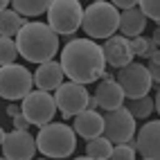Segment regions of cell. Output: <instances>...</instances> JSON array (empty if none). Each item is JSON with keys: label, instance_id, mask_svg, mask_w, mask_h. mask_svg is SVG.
<instances>
[{"label": "cell", "instance_id": "1f68e13d", "mask_svg": "<svg viewBox=\"0 0 160 160\" xmlns=\"http://www.w3.org/2000/svg\"><path fill=\"white\" fill-rule=\"evenodd\" d=\"M153 106H156V111L160 113V88H158V95H156V99H153Z\"/></svg>", "mask_w": 160, "mask_h": 160}, {"label": "cell", "instance_id": "836d02e7", "mask_svg": "<svg viewBox=\"0 0 160 160\" xmlns=\"http://www.w3.org/2000/svg\"><path fill=\"white\" fill-rule=\"evenodd\" d=\"M5 135H7V133L2 131V126H0V147H2V142H5Z\"/></svg>", "mask_w": 160, "mask_h": 160}, {"label": "cell", "instance_id": "cb8c5ba5", "mask_svg": "<svg viewBox=\"0 0 160 160\" xmlns=\"http://www.w3.org/2000/svg\"><path fill=\"white\" fill-rule=\"evenodd\" d=\"M108 160H135L133 140L131 142H124V144H115L113 151H111V156H108Z\"/></svg>", "mask_w": 160, "mask_h": 160}, {"label": "cell", "instance_id": "d590c367", "mask_svg": "<svg viewBox=\"0 0 160 160\" xmlns=\"http://www.w3.org/2000/svg\"><path fill=\"white\" fill-rule=\"evenodd\" d=\"M32 160H34V158H32ZM36 160H57V158H36Z\"/></svg>", "mask_w": 160, "mask_h": 160}, {"label": "cell", "instance_id": "4316f807", "mask_svg": "<svg viewBox=\"0 0 160 160\" xmlns=\"http://www.w3.org/2000/svg\"><path fill=\"white\" fill-rule=\"evenodd\" d=\"M12 120H14V129H18V131H27L29 129V120H27V117L23 115V113H18L16 117H12Z\"/></svg>", "mask_w": 160, "mask_h": 160}, {"label": "cell", "instance_id": "e575fe53", "mask_svg": "<svg viewBox=\"0 0 160 160\" xmlns=\"http://www.w3.org/2000/svg\"><path fill=\"white\" fill-rule=\"evenodd\" d=\"M74 160H92V158H88V156H79V158H74Z\"/></svg>", "mask_w": 160, "mask_h": 160}, {"label": "cell", "instance_id": "5bb4252c", "mask_svg": "<svg viewBox=\"0 0 160 160\" xmlns=\"http://www.w3.org/2000/svg\"><path fill=\"white\" fill-rule=\"evenodd\" d=\"M34 77V83H36V88L38 90H57L61 83H63V68H61V63L59 61H45V63H38V68L36 72L32 74Z\"/></svg>", "mask_w": 160, "mask_h": 160}, {"label": "cell", "instance_id": "74e56055", "mask_svg": "<svg viewBox=\"0 0 160 160\" xmlns=\"http://www.w3.org/2000/svg\"><path fill=\"white\" fill-rule=\"evenodd\" d=\"M95 2H102V0H95Z\"/></svg>", "mask_w": 160, "mask_h": 160}, {"label": "cell", "instance_id": "8fae6325", "mask_svg": "<svg viewBox=\"0 0 160 160\" xmlns=\"http://www.w3.org/2000/svg\"><path fill=\"white\" fill-rule=\"evenodd\" d=\"M2 156L7 160H32L36 156V138L32 135L29 131L14 129L12 133L5 135Z\"/></svg>", "mask_w": 160, "mask_h": 160}, {"label": "cell", "instance_id": "83f0119b", "mask_svg": "<svg viewBox=\"0 0 160 160\" xmlns=\"http://www.w3.org/2000/svg\"><path fill=\"white\" fill-rule=\"evenodd\" d=\"M113 5L117 9H131V7H138V0H113Z\"/></svg>", "mask_w": 160, "mask_h": 160}, {"label": "cell", "instance_id": "603a6c76", "mask_svg": "<svg viewBox=\"0 0 160 160\" xmlns=\"http://www.w3.org/2000/svg\"><path fill=\"white\" fill-rule=\"evenodd\" d=\"M18 57V48L16 41L12 36H0V66H7V63H14Z\"/></svg>", "mask_w": 160, "mask_h": 160}, {"label": "cell", "instance_id": "7a4b0ae2", "mask_svg": "<svg viewBox=\"0 0 160 160\" xmlns=\"http://www.w3.org/2000/svg\"><path fill=\"white\" fill-rule=\"evenodd\" d=\"M16 48L18 54L29 63H45L52 61L59 52V34L48 23H27L18 29L16 34Z\"/></svg>", "mask_w": 160, "mask_h": 160}, {"label": "cell", "instance_id": "9c48e42d", "mask_svg": "<svg viewBox=\"0 0 160 160\" xmlns=\"http://www.w3.org/2000/svg\"><path fill=\"white\" fill-rule=\"evenodd\" d=\"M88 99H90V92L86 90L83 83H77V81H63L54 90L57 108L61 111V115L66 117V120L79 115L81 111H86L88 108Z\"/></svg>", "mask_w": 160, "mask_h": 160}, {"label": "cell", "instance_id": "4fadbf2b", "mask_svg": "<svg viewBox=\"0 0 160 160\" xmlns=\"http://www.w3.org/2000/svg\"><path fill=\"white\" fill-rule=\"evenodd\" d=\"M104 50V59L108 66L113 68H124L126 63L133 61V50H131V41L126 36H108L106 43L102 45Z\"/></svg>", "mask_w": 160, "mask_h": 160}, {"label": "cell", "instance_id": "30bf717a", "mask_svg": "<svg viewBox=\"0 0 160 160\" xmlns=\"http://www.w3.org/2000/svg\"><path fill=\"white\" fill-rule=\"evenodd\" d=\"M117 83L122 86L124 95L129 99H138V97H144V95H149V90H151V74H149L147 66L144 63H126L124 68H120V72H117Z\"/></svg>", "mask_w": 160, "mask_h": 160}, {"label": "cell", "instance_id": "ffe728a7", "mask_svg": "<svg viewBox=\"0 0 160 160\" xmlns=\"http://www.w3.org/2000/svg\"><path fill=\"white\" fill-rule=\"evenodd\" d=\"M111 151H113V142L106 140L104 135L92 138V140H88V144H86V156L92 158V160H108Z\"/></svg>", "mask_w": 160, "mask_h": 160}, {"label": "cell", "instance_id": "f35d334b", "mask_svg": "<svg viewBox=\"0 0 160 160\" xmlns=\"http://www.w3.org/2000/svg\"><path fill=\"white\" fill-rule=\"evenodd\" d=\"M142 160H149V158H142Z\"/></svg>", "mask_w": 160, "mask_h": 160}, {"label": "cell", "instance_id": "d4e9b609", "mask_svg": "<svg viewBox=\"0 0 160 160\" xmlns=\"http://www.w3.org/2000/svg\"><path fill=\"white\" fill-rule=\"evenodd\" d=\"M138 7L142 9V14L147 18L160 23V0H138Z\"/></svg>", "mask_w": 160, "mask_h": 160}, {"label": "cell", "instance_id": "484cf974", "mask_svg": "<svg viewBox=\"0 0 160 160\" xmlns=\"http://www.w3.org/2000/svg\"><path fill=\"white\" fill-rule=\"evenodd\" d=\"M147 70L151 74V81L160 83V50H156L151 57H149V63H147Z\"/></svg>", "mask_w": 160, "mask_h": 160}, {"label": "cell", "instance_id": "5b68a950", "mask_svg": "<svg viewBox=\"0 0 160 160\" xmlns=\"http://www.w3.org/2000/svg\"><path fill=\"white\" fill-rule=\"evenodd\" d=\"M45 14H48V25L59 36H70L81 27L83 7L79 0H52Z\"/></svg>", "mask_w": 160, "mask_h": 160}, {"label": "cell", "instance_id": "d6986e66", "mask_svg": "<svg viewBox=\"0 0 160 160\" xmlns=\"http://www.w3.org/2000/svg\"><path fill=\"white\" fill-rule=\"evenodd\" d=\"M52 5V0H12L14 12L20 16H41L48 12V7Z\"/></svg>", "mask_w": 160, "mask_h": 160}, {"label": "cell", "instance_id": "44dd1931", "mask_svg": "<svg viewBox=\"0 0 160 160\" xmlns=\"http://www.w3.org/2000/svg\"><path fill=\"white\" fill-rule=\"evenodd\" d=\"M129 111H131V115L135 117V120H147V117L156 111V106H153V99H149L147 95H144V97L131 99V104H129Z\"/></svg>", "mask_w": 160, "mask_h": 160}, {"label": "cell", "instance_id": "f546056e", "mask_svg": "<svg viewBox=\"0 0 160 160\" xmlns=\"http://www.w3.org/2000/svg\"><path fill=\"white\" fill-rule=\"evenodd\" d=\"M151 38H153V43H156V45L160 48V25L156 27V32H153V36H151Z\"/></svg>", "mask_w": 160, "mask_h": 160}, {"label": "cell", "instance_id": "277c9868", "mask_svg": "<svg viewBox=\"0 0 160 160\" xmlns=\"http://www.w3.org/2000/svg\"><path fill=\"white\" fill-rule=\"evenodd\" d=\"M81 27L90 38H108L120 27V12L115 5H108L106 0L92 2L83 9Z\"/></svg>", "mask_w": 160, "mask_h": 160}, {"label": "cell", "instance_id": "d6a6232c", "mask_svg": "<svg viewBox=\"0 0 160 160\" xmlns=\"http://www.w3.org/2000/svg\"><path fill=\"white\" fill-rule=\"evenodd\" d=\"M9 5H12V0H0V12H2V9H7Z\"/></svg>", "mask_w": 160, "mask_h": 160}, {"label": "cell", "instance_id": "8992f818", "mask_svg": "<svg viewBox=\"0 0 160 160\" xmlns=\"http://www.w3.org/2000/svg\"><path fill=\"white\" fill-rule=\"evenodd\" d=\"M32 86H34V77L25 66H18V63L0 66V97L2 99H23L32 90Z\"/></svg>", "mask_w": 160, "mask_h": 160}, {"label": "cell", "instance_id": "7402d4cb", "mask_svg": "<svg viewBox=\"0 0 160 160\" xmlns=\"http://www.w3.org/2000/svg\"><path fill=\"white\" fill-rule=\"evenodd\" d=\"M131 50H133V57H144V59H149V57L158 50V45L153 43V38L133 36V38H131Z\"/></svg>", "mask_w": 160, "mask_h": 160}, {"label": "cell", "instance_id": "4dcf8cb0", "mask_svg": "<svg viewBox=\"0 0 160 160\" xmlns=\"http://www.w3.org/2000/svg\"><path fill=\"white\" fill-rule=\"evenodd\" d=\"M88 108H92V111H97V108H99V104H97V99H95V97L88 99Z\"/></svg>", "mask_w": 160, "mask_h": 160}, {"label": "cell", "instance_id": "2e32d148", "mask_svg": "<svg viewBox=\"0 0 160 160\" xmlns=\"http://www.w3.org/2000/svg\"><path fill=\"white\" fill-rule=\"evenodd\" d=\"M92 97L97 99L99 108H104V111H113V108H120V106H124L126 95H124L122 86H120L115 79H106V81L102 79V83L97 86V90H95Z\"/></svg>", "mask_w": 160, "mask_h": 160}, {"label": "cell", "instance_id": "ac0fdd59", "mask_svg": "<svg viewBox=\"0 0 160 160\" xmlns=\"http://www.w3.org/2000/svg\"><path fill=\"white\" fill-rule=\"evenodd\" d=\"M27 20L14 9H2L0 12V36H16L18 29L23 27Z\"/></svg>", "mask_w": 160, "mask_h": 160}, {"label": "cell", "instance_id": "9a60e30c", "mask_svg": "<svg viewBox=\"0 0 160 160\" xmlns=\"http://www.w3.org/2000/svg\"><path fill=\"white\" fill-rule=\"evenodd\" d=\"M74 133L81 135L83 140H92V138H97L104 133V115H99L97 111L92 108H86L81 111L79 115H74Z\"/></svg>", "mask_w": 160, "mask_h": 160}, {"label": "cell", "instance_id": "6da1fadb", "mask_svg": "<svg viewBox=\"0 0 160 160\" xmlns=\"http://www.w3.org/2000/svg\"><path fill=\"white\" fill-rule=\"evenodd\" d=\"M59 63L70 81L83 83V86L97 81L106 70L104 50L92 38H72L70 43H66L61 50Z\"/></svg>", "mask_w": 160, "mask_h": 160}, {"label": "cell", "instance_id": "52a82bcc", "mask_svg": "<svg viewBox=\"0 0 160 160\" xmlns=\"http://www.w3.org/2000/svg\"><path fill=\"white\" fill-rule=\"evenodd\" d=\"M57 102H54V95L48 92V90H29L25 97H23V106H20V113H23L29 124H36V126H43L48 122L54 120V113H57Z\"/></svg>", "mask_w": 160, "mask_h": 160}, {"label": "cell", "instance_id": "8d00e7d4", "mask_svg": "<svg viewBox=\"0 0 160 160\" xmlns=\"http://www.w3.org/2000/svg\"><path fill=\"white\" fill-rule=\"evenodd\" d=\"M0 160H7V158H5V156H2V158H0Z\"/></svg>", "mask_w": 160, "mask_h": 160}, {"label": "cell", "instance_id": "e0dca14e", "mask_svg": "<svg viewBox=\"0 0 160 160\" xmlns=\"http://www.w3.org/2000/svg\"><path fill=\"white\" fill-rule=\"evenodd\" d=\"M147 27V16L142 14L140 7H131V9H122L120 14V29L122 36H140Z\"/></svg>", "mask_w": 160, "mask_h": 160}, {"label": "cell", "instance_id": "7c38bea8", "mask_svg": "<svg viewBox=\"0 0 160 160\" xmlns=\"http://www.w3.org/2000/svg\"><path fill=\"white\" fill-rule=\"evenodd\" d=\"M133 147H135V151L142 153V158L160 160V120L147 122L144 126H140L135 131Z\"/></svg>", "mask_w": 160, "mask_h": 160}, {"label": "cell", "instance_id": "3957f363", "mask_svg": "<svg viewBox=\"0 0 160 160\" xmlns=\"http://www.w3.org/2000/svg\"><path fill=\"white\" fill-rule=\"evenodd\" d=\"M36 149L45 158L63 160L74 153L77 149V133L72 126L63 122H48L36 133Z\"/></svg>", "mask_w": 160, "mask_h": 160}, {"label": "cell", "instance_id": "ba28073f", "mask_svg": "<svg viewBox=\"0 0 160 160\" xmlns=\"http://www.w3.org/2000/svg\"><path fill=\"white\" fill-rule=\"evenodd\" d=\"M135 117L131 115L129 108H113V111H106L104 115V138L111 140L113 144H124V142H131L135 138Z\"/></svg>", "mask_w": 160, "mask_h": 160}, {"label": "cell", "instance_id": "f1b7e54d", "mask_svg": "<svg viewBox=\"0 0 160 160\" xmlns=\"http://www.w3.org/2000/svg\"><path fill=\"white\" fill-rule=\"evenodd\" d=\"M18 113H20V108H18L16 104H9V106H7V115H9V117H16Z\"/></svg>", "mask_w": 160, "mask_h": 160}]
</instances>
